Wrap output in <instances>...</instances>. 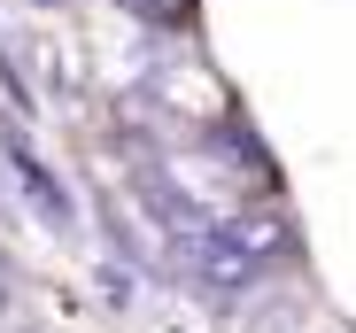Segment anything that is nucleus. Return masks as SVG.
I'll return each mask as SVG.
<instances>
[{"label": "nucleus", "instance_id": "obj_1", "mask_svg": "<svg viewBox=\"0 0 356 333\" xmlns=\"http://www.w3.org/2000/svg\"><path fill=\"white\" fill-rule=\"evenodd\" d=\"M16 179L31 186V202H39V217H47V225H70V194H54V179L39 171V163H31L24 147H16Z\"/></svg>", "mask_w": 356, "mask_h": 333}, {"label": "nucleus", "instance_id": "obj_3", "mask_svg": "<svg viewBox=\"0 0 356 333\" xmlns=\"http://www.w3.org/2000/svg\"><path fill=\"white\" fill-rule=\"evenodd\" d=\"M0 295H8V279H0Z\"/></svg>", "mask_w": 356, "mask_h": 333}, {"label": "nucleus", "instance_id": "obj_2", "mask_svg": "<svg viewBox=\"0 0 356 333\" xmlns=\"http://www.w3.org/2000/svg\"><path fill=\"white\" fill-rule=\"evenodd\" d=\"M124 8H132V16H147V24H178L194 0H124Z\"/></svg>", "mask_w": 356, "mask_h": 333}]
</instances>
